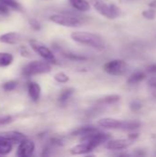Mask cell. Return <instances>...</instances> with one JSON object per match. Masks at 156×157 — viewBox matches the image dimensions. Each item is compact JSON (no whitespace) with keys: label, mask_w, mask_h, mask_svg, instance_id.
<instances>
[{"label":"cell","mask_w":156,"mask_h":157,"mask_svg":"<svg viewBox=\"0 0 156 157\" xmlns=\"http://www.w3.org/2000/svg\"><path fill=\"white\" fill-rule=\"evenodd\" d=\"M71 39L82 45L89 46L94 49L103 50L105 49V42L103 39L95 33L87 31H74L71 33Z\"/></svg>","instance_id":"6da1fadb"},{"label":"cell","mask_w":156,"mask_h":157,"mask_svg":"<svg viewBox=\"0 0 156 157\" xmlns=\"http://www.w3.org/2000/svg\"><path fill=\"white\" fill-rule=\"evenodd\" d=\"M51 71V66L47 61H32L25 64L22 68V75L30 77L37 75L48 74Z\"/></svg>","instance_id":"7a4b0ae2"},{"label":"cell","mask_w":156,"mask_h":157,"mask_svg":"<svg viewBox=\"0 0 156 157\" xmlns=\"http://www.w3.org/2000/svg\"><path fill=\"white\" fill-rule=\"evenodd\" d=\"M92 6L103 17L108 19H114L121 15V10L114 4L108 5L102 0H91Z\"/></svg>","instance_id":"3957f363"},{"label":"cell","mask_w":156,"mask_h":157,"mask_svg":"<svg viewBox=\"0 0 156 157\" xmlns=\"http://www.w3.org/2000/svg\"><path fill=\"white\" fill-rule=\"evenodd\" d=\"M50 20L55 24L67 28H77L82 25V22L78 17L67 14H53L50 17Z\"/></svg>","instance_id":"277c9868"},{"label":"cell","mask_w":156,"mask_h":157,"mask_svg":"<svg viewBox=\"0 0 156 157\" xmlns=\"http://www.w3.org/2000/svg\"><path fill=\"white\" fill-rule=\"evenodd\" d=\"M29 46L31 47V49L38 53L40 57H42L45 61L51 63H57V60L55 58V55L53 54V52L43 43L36 40H30L29 41Z\"/></svg>","instance_id":"5b68a950"},{"label":"cell","mask_w":156,"mask_h":157,"mask_svg":"<svg viewBox=\"0 0 156 157\" xmlns=\"http://www.w3.org/2000/svg\"><path fill=\"white\" fill-rule=\"evenodd\" d=\"M103 69L108 75L120 76L126 74L128 70V65L123 60L115 59L106 63L103 66Z\"/></svg>","instance_id":"8992f818"},{"label":"cell","mask_w":156,"mask_h":157,"mask_svg":"<svg viewBox=\"0 0 156 157\" xmlns=\"http://www.w3.org/2000/svg\"><path fill=\"white\" fill-rule=\"evenodd\" d=\"M35 151V144L33 141L26 138L22 142L19 143L17 150V155L20 157H28L33 155Z\"/></svg>","instance_id":"52a82bcc"},{"label":"cell","mask_w":156,"mask_h":157,"mask_svg":"<svg viewBox=\"0 0 156 157\" xmlns=\"http://www.w3.org/2000/svg\"><path fill=\"white\" fill-rule=\"evenodd\" d=\"M133 141L128 139H110L105 144V147L108 150H115V151H120V150H125L129 148Z\"/></svg>","instance_id":"ba28073f"},{"label":"cell","mask_w":156,"mask_h":157,"mask_svg":"<svg viewBox=\"0 0 156 157\" xmlns=\"http://www.w3.org/2000/svg\"><path fill=\"white\" fill-rule=\"evenodd\" d=\"M27 136L22 132L16 131H8L0 132V141L9 142L11 144H19L23 140H25Z\"/></svg>","instance_id":"9c48e42d"},{"label":"cell","mask_w":156,"mask_h":157,"mask_svg":"<svg viewBox=\"0 0 156 157\" xmlns=\"http://www.w3.org/2000/svg\"><path fill=\"white\" fill-rule=\"evenodd\" d=\"M124 121L113 119V118H104L97 121V125L106 128V129H111V130H122Z\"/></svg>","instance_id":"30bf717a"},{"label":"cell","mask_w":156,"mask_h":157,"mask_svg":"<svg viewBox=\"0 0 156 157\" xmlns=\"http://www.w3.org/2000/svg\"><path fill=\"white\" fill-rule=\"evenodd\" d=\"M27 89H28V94L29 98H31V100L34 102H37L40 99V93H41V88L40 85L36 82L29 81L27 84Z\"/></svg>","instance_id":"8fae6325"},{"label":"cell","mask_w":156,"mask_h":157,"mask_svg":"<svg viewBox=\"0 0 156 157\" xmlns=\"http://www.w3.org/2000/svg\"><path fill=\"white\" fill-rule=\"evenodd\" d=\"M94 149L95 148L89 143H87V142H81V144L72 147L71 150H70V153L72 155H86V154H89L90 152L94 151Z\"/></svg>","instance_id":"7c38bea8"},{"label":"cell","mask_w":156,"mask_h":157,"mask_svg":"<svg viewBox=\"0 0 156 157\" xmlns=\"http://www.w3.org/2000/svg\"><path fill=\"white\" fill-rule=\"evenodd\" d=\"M21 40V36L17 32L15 31H10L7 33H4L0 35V42L5 43V44H10L14 45L18 43Z\"/></svg>","instance_id":"4fadbf2b"},{"label":"cell","mask_w":156,"mask_h":157,"mask_svg":"<svg viewBox=\"0 0 156 157\" xmlns=\"http://www.w3.org/2000/svg\"><path fill=\"white\" fill-rule=\"evenodd\" d=\"M71 6L81 12H87L91 9V3H89L87 0H69Z\"/></svg>","instance_id":"5bb4252c"},{"label":"cell","mask_w":156,"mask_h":157,"mask_svg":"<svg viewBox=\"0 0 156 157\" xmlns=\"http://www.w3.org/2000/svg\"><path fill=\"white\" fill-rule=\"evenodd\" d=\"M98 130L92 126V125H86V126H83V127H79L75 130H74L72 132H71V135L73 136H86V135H88V134H91V133H94L96 132H97Z\"/></svg>","instance_id":"9a60e30c"},{"label":"cell","mask_w":156,"mask_h":157,"mask_svg":"<svg viewBox=\"0 0 156 157\" xmlns=\"http://www.w3.org/2000/svg\"><path fill=\"white\" fill-rule=\"evenodd\" d=\"M146 78V73L143 71H138L133 73L127 80L129 85H136Z\"/></svg>","instance_id":"2e32d148"},{"label":"cell","mask_w":156,"mask_h":157,"mask_svg":"<svg viewBox=\"0 0 156 157\" xmlns=\"http://www.w3.org/2000/svg\"><path fill=\"white\" fill-rule=\"evenodd\" d=\"M14 56L9 52H0V67H6L12 64Z\"/></svg>","instance_id":"e0dca14e"},{"label":"cell","mask_w":156,"mask_h":157,"mask_svg":"<svg viewBox=\"0 0 156 157\" xmlns=\"http://www.w3.org/2000/svg\"><path fill=\"white\" fill-rule=\"evenodd\" d=\"M74 88H66V89H63L61 92L60 96H59V98H58L59 102L62 103V104H64L65 102H67L70 99V98L74 95Z\"/></svg>","instance_id":"ac0fdd59"},{"label":"cell","mask_w":156,"mask_h":157,"mask_svg":"<svg viewBox=\"0 0 156 157\" xmlns=\"http://www.w3.org/2000/svg\"><path fill=\"white\" fill-rule=\"evenodd\" d=\"M120 100V96L119 95H109L103 98H101L100 100H98L99 104H104V105H111V104H115L117 102H119Z\"/></svg>","instance_id":"d6986e66"},{"label":"cell","mask_w":156,"mask_h":157,"mask_svg":"<svg viewBox=\"0 0 156 157\" xmlns=\"http://www.w3.org/2000/svg\"><path fill=\"white\" fill-rule=\"evenodd\" d=\"M141 122L136 121H124L123 122V131H133L141 127Z\"/></svg>","instance_id":"ffe728a7"},{"label":"cell","mask_w":156,"mask_h":157,"mask_svg":"<svg viewBox=\"0 0 156 157\" xmlns=\"http://www.w3.org/2000/svg\"><path fill=\"white\" fill-rule=\"evenodd\" d=\"M12 151V144L6 141H0V155H6Z\"/></svg>","instance_id":"44dd1931"},{"label":"cell","mask_w":156,"mask_h":157,"mask_svg":"<svg viewBox=\"0 0 156 157\" xmlns=\"http://www.w3.org/2000/svg\"><path fill=\"white\" fill-rule=\"evenodd\" d=\"M0 2H2L3 4L7 6L9 8H12L13 10L22 11V6L17 0H0Z\"/></svg>","instance_id":"7402d4cb"},{"label":"cell","mask_w":156,"mask_h":157,"mask_svg":"<svg viewBox=\"0 0 156 157\" xmlns=\"http://www.w3.org/2000/svg\"><path fill=\"white\" fill-rule=\"evenodd\" d=\"M18 83L17 81L16 80H9V81H6L5 82L3 85H2V89L6 92H10V91H13L17 88Z\"/></svg>","instance_id":"603a6c76"},{"label":"cell","mask_w":156,"mask_h":157,"mask_svg":"<svg viewBox=\"0 0 156 157\" xmlns=\"http://www.w3.org/2000/svg\"><path fill=\"white\" fill-rule=\"evenodd\" d=\"M63 56L69 60L72 61H75V62H82V61H86L88 58L86 56L84 55H80V54H76V53H71V52H64Z\"/></svg>","instance_id":"cb8c5ba5"},{"label":"cell","mask_w":156,"mask_h":157,"mask_svg":"<svg viewBox=\"0 0 156 157\" xmlns=\"http://www.w3.org/2000/svg\"><path fill=\"white\" fill-rule=\"evenodd\" d=\"M143 17L146 19H149V20H154L156 17V10L155 8H150V9H146V10H143V13H142Z\"/></svg>","instance_id":"d4e9b609"},{"label":"cell","mask_w":156,"mask_h":157,"mask_svg":"<svg viewBox=\"0 0 156 157\" xmlns=\"http://www.w3.org/2000/svg\"><path fill=\"white\" fill-rule=\"evenodd\" d=\"M54 80L58 83H67L69 81V76L65 73L60 72L54 75Z\"/></svg>","instance_id":"484cf974"},{"label":"cell","mask_w":156,"mask_h":157,"mask_svg":"<svg viewBox=\"0 0 156 157\" xmlns=\"http://www.w3.org/2000/svg\"><path fill=\"white\" fill-rule=\"evenodd\" d=\"M143 108V105L140 101L138 100H133L130 103V109L132 110V111H139L141 109Z\"/></svg>","instance_id":"4316f807"},{"label":"cell","mask_w":156,"mask_h":157,"mask_svg":"<svg viewBox=\"0 0 156 157\" xmlns=\"http://www.w3.org/2000/svg\"><path fill=\"white\" fill-rule=\"evenodd\" d=\"M29 25H30L31 29H34V30H40V29H41L40 23L37 19H35V18L29 19Z\"/></svg>","instance_id":"83f0119b"},{"label":"cell","mask_w":156,"mask_h":157,"mask_svg":"<svg viewBox=\"0 0 156 157\" xmlns=\"http://www.w3.org/2000/svg\"><path fill=\"white\" fill-rule=\"evenodd\" d=\"M9 7L7 6H6L5 4H3L2 2H0V15L1 16H7L9 14Z\"/></svg>","instance_id":"f1b7e54d"},{"label":"cell","mask_w":156,"mask_h":157,"mask_svg":"<svg viewBox=\"0 0 156 157\" xmlns=\"http://www.w3.org/2000/svg\"><path fill=\"white\" fill-rule=\"evenodd\" d=\"M19 52L23 57H30V52L26 46H21L19 48Z\"/></svg>","instance_id":"f546056e"},{"label":"cell","mask_w":156,"mask_h":157,"mask_svg":"<svg viewBox=\"0 0 156 157\" xmlns=\"http://www.w3.org/2000/svg\"><path fill=\"white\" fill-rule=\"evenodd\" d=\"M12 121V118L10 116H5V117H0V125L7 124Z\"/></svg>","instance_id":"4dcf8cb0"},{"label":"cell","mask_w":156,"mask_h":157,"mask_svg":"<svg viewBox=\"0 0 156 157\" xmlns=\"http://www.w3.org/2000/svg\"><path fill=\"white\" fill-rule=\"evenodd\" d=\"M146 72H147L148 74L156 75V63L148 65V66L146 67Z\"/></svg>","instance_id":"1f68e13d"},{"label":"cell","mask_w":156,"mask_h":157,"mask_svg":"<svg viewBox=\"0 0 156 157\" xmlns=\"http://www.w3.org/2000/svg\"><path fill=\"white\" fill-rule=\"evenodd\" d=\"M148 86L156 89V76L151 77V78L148 80Z\"/></svg>","instance_id":"d6a6232c"},{"label":"cell","mask_w":156,"mask_h":157,"mask_svg":"<svg viewBox=\"0 0 156 157\" xmlns=\"http://www.w3.org/2000/svg\"><path fill=\"white\" fill-rule=\"evenodd\" d=\"M138 137H139V134H138V133H131V134L128 135V138H129L130 140L133 141V142H134Z\"/></svg>","instance_id":"836d02e7"},{"label":"cell","mask_w":156,"mask_h":157,"mask_svg":"<svg viewBox=\"0 0 156 157\" xmlns=\"http://www.w3.org/2000/svg\"><path fill=\"white\" fill-rule=\"evenodd\" d=\"M149 6L152 7V8H155L156 9V0H154L152 2L149 3Z\"/></svg>","instance_id":"e575fe53"}]
</instances>
